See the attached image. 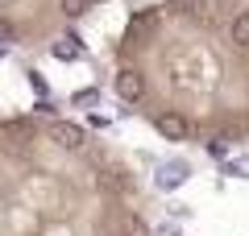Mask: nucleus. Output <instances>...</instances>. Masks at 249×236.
Wrapping results in <instances>:
<instances>
[{
  "instance_id": "7ed1b4c3",
  "label": "nucleus",
  "mask_w": 249,
  "mask_h": 236,
  "mask_svg": "<svg viewBox=\"0 0 249 236\" xmlns=\"http://www.w3.org/2000/svg\"><path fill=\"white\" fill-rule=\"evenodd\" d=\"M116 96H121V104H142V100H145L142 70H129V67H124L121 75H116Z\"/></svg>"
},
{
  "instance_id": "f257e3e1",
  "label": "nucleus",
  "mask_w": 249,
  "mask_h": 236,
  "mask_svg": "<svg viewBox=\"0 0 249 236\" xmlns=\"http://www.w3.org/2000/svg\"><path fill=\"white\" fill-rule=\"evenodd\" d=\"M150 120H154V133L166 137V141H187L191 137V120L183 112H154Z\"/></svg>"
},
{
  "instance_id": "ddd939ff",
  "label": "nucleus",
  "mask_w": 249,
  "mask_h": 236,
  "mask_svg": "<svg viewBox=\"0 0 249 236\" xmlns=\"http://www.w3.org/2000/svg\"><path fill=\"white\" fill-rule=\"evenodd\" d=\"M224 170L229 174H249V162H224Z\"/></svg>"
},
{
  "instance_id": "9b49d317",
  "label": "nucleus",
  "mask_w": 249,
  "mask_h": 236,
  "mask_svg": "<svg viewBox=\"0 0 249 236\" xmlns=\"http://www.w3.org/2000/svg\"><path fill=\"white\" fill-rule=\"evenodd\" d=\"M170 4H175V9H187V13H204V0H170Z\"/></svg>"
},
{
  "instance_id": "4468645a",
  "label": "nucleus",
  "mask_w": 249,
  "mask_h": 236,
  "mask_svg": "<svg viewBox=\"0 0 249 236\" xmlns=\"http://www.w3.org/2000/svg\"><path fill=\"white\" fill-rule=\"evenodd\" d=\"M212 157H220V162H224V157H229V145H224V141H212Z\"/></svg>"
},
{
  "instance_id": "0eeeda50",
  "label": "nucleus",
  "mask_w": 249,
  "mask_h": 236,
  "mask_svg": "<svg viewBox=\"0 0 249 236\" xmlns=\"http://www.w3.org/2000/svg\"><path fill=\"white\" fill-rule=\"evenodd\" d=\"M229 37H232V46L249 50V13H237V17L229 21Z\"/></svg>"
},
{
  "instance_id": "20e7f679",
  "label": "nucleus",
  "mask_w": 249,
  "mask_h": 236,
  "mask_svg": "<svg viewBox=\"0 0 249 236\" xmlns=\"http://www.w3.org/2000/svg\"><path fill=\"white\" fill-rule=\"evenodd\" d=\"M187 178H191V166H187L183 157H175V162H166V166L158 170V186L162 191H178Z\"/></svg>"
},
{
  "instance_id": "39448f33",
  "label": "nucleus",
  "mask_w": 249,
  "mask_h": 236,
  "mask_svg": "<svg viewBox=\"0 0 249 236\" xmlns=\"http://www.w3.org/2000/svg\"><path fill=\"white\" fill-rule=\"evenodd\" d=\"M96 183L104 186V191H112V195H124L129 186H133V178H129V170H121V166H100Z\"/></svg>"
},
{
  "instance_id": "9d476101",
  "label": "nucleus",
  "mask_w": 249,
  "mask_h": 236,
  "mask_svg": "<svg viewBox=\"0 0 249 236\" xmlns=\"http://www.w3.org/2000/svg\"><path fill=\"white\" fill-rule=\"evenodd\" d=\"M124 232H129V236H145V224L137 216H124Z\"/></svg>"
},
{
  "instance_id": "6e6552de",
  "label": "nucleus",
  "mask_w": 249,
  "mask_h": 236,
  "mask_svg": "<svg viewBox=\"0 0 249 236\" xmlns=\"http://www.w3.org/2000/svg\"><path fill=\"white\" fill-rule=\"evenodd\" d=\"M58 9H62V17H83L91 9V0H58Z\"/></svg>"
},
{
  "instance_id": "f03ea898",
  "label": "nucleus",
  "mask_w": 249,
  "mask_h": 236,
  "mask_svg": "<svg viewBox=\"0 0 249 236\" xmlns=\"http://www.w3.org/2000/svg\"><path fill=\"white\" fill-rule=\"evenodd\" d=\"M50 141L58 149H88V133H83L79 124H71V120H54L50 124Z\"/></svg>"
},
{
  "instance_id": "f8f14e48",
  "label": "nucleus",
  "mask_w": 249,
  "mask_h": 236,
  "mask_svg": "<svg viewBox=\"0 0 249 236\" xmlns=\"http://www.w3.org/2000/svg\"><path fill=\"white\" fill-rule=\"evenodd\" d=\"M29 83H34V91H37V96H46V79L37 75V70H29Z\"/></svg>"
},
{
  "instance_id": "1a4fd4ad",
  "label": "nucleus",
  "mask_w": 249,
  "mask_h": 236,
  "mask_svg": "<svg viewBox=\"0 0 249 236\" xmlns=\"http://www.w3.org/2000/svg\"><path fill=\"white\" fill-rule=\"evenodd\" d=\"M96 100H100V91H96V87H88V91H75V104H79V108L96 104Z\"/></svg>"
},
{
  "instance_id": "423d86ee",
  "label": "nucleus",
  "mask_w": 249,
  "mask_h": 236,
  "mask_svg": "<svg viewBox=\"0 0 249 236\" xmlns=\"http://www.w3.org/2000/svg\"><path fill=\"white\" fill-rule=\"evenodd\" d=\"M50 54H54V58H58V62H79V37H71V34H67V37H58V42H54L50 46Z\"/></svg>"
}]
</instances>
